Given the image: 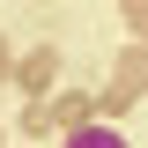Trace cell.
Here are the masks:
<instances>
[{
  "label": "cell",
  "instance_id": "obj_1",
  "mask_svg": "<svg viewBox=\"0 0 148 148\" xmlns=\"http://www.w3.org/2000/svg\"><path fill=\"white\" fill-rule=\"evenodd\" d=\"M67 148H126V141H119L111 126H74V133H67Z\"/></svg>",
  "mask_w": 148,
  "mask_h": 148
},
{
  "label": "cell",
  "instance_id": "obj_2",
  "mask_svg": "<svg viewBox=\"0 0 148 148\" xmlns=\"http://www.w3.org/2000/svg\"><path fill=\"white\" fill-rule=\"evenodd\" d=\"M52 67H59L52 52H30V59H22V89H45V82H52Z\"/></svg>",
  "mask_w": 148,
  "mask_h": 148
},
{
  "label": "cell",
  "instance_id": "obj_3",
  "mask_svg": "<svg viewBox=\"0 0 148 148\" xmlns=\"http://www.w3.org/2000/svg\"><path fill=\"white\" fill-rule=\"evenodd\" d=\"M119 82H126V89H141V82H148V52H141V45L119 59Z\"/></svg>",
  "mask_w": 148,
  "mask_h": 148
},
{
  "label": "cell",
  "instance_id": "obj_4",
  "mask_svg": "<svg viewBox=\"0 0 148 148\" xmlns=\"http://www.w3.org/2000/svg\"><path fill=\"white\" fill-rule=\"evenodd\" d=\"M119 15H126V30H148V0H119Z\"/></svg>",
  "mask_w": 148,
  "mask_h": 148
},
{
  "label": "cell",
  "instance_id": "obj_5",
  "mask_svg": "<svg viewBox=\"0 0 148 148\" xmlns=\"http://www.w3.org/2000/svg\"><path fill=\"white\" fill-rule=\"evenodd\" d=\"M0 74H8V52H0Z\"/></svg>",
  "mask_w": 148,
  "mask_h": 148
}]
</instances>
